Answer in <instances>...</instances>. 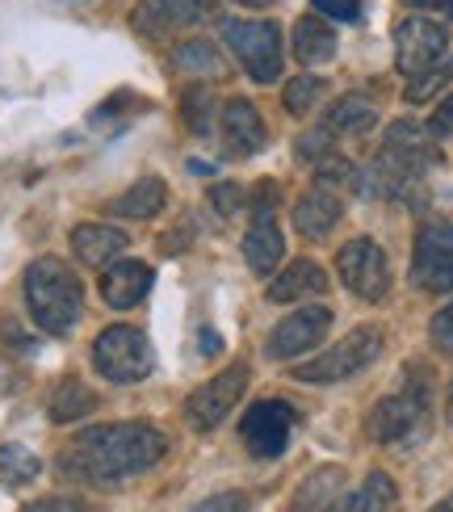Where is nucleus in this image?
<instances>
[{"instance_id": "nucleus-1", "label": "nucleus", "mask_w": 453, "mask_h": 512, "mask_svg": "<svg viewBox=\"0 0 453 512\" xmlns=\"http://www.w3.org/2000/svg\"><path fill=\"white\" fill-rule=\"evenodd\" d=\"M164 454H168V437L156 424L122 420V424H101V429L80 433L59 454V471L84 483H118V479L151 471Z\"/></svg>"}, {"instance_id": "nucleus-2", "label": "nucleus", "mask_w": 453, "mask_h": 512, "mask_svg": "<svg viewBox=\"0 0 453 512\" xmlns=\"http://www.w3.org/2000/svg\"><path fill=\"white\" fill-rule=\"evenodd\" d=\"M26 303L42 332L63 336L76 328V319L84 311V286L59 256H42V261L26 269Z\"/></svg>"}, {"instance_id": "nucleus-3", "label": "nucleus", "mask_w": 453, "mask_h": 512, "mask_svg": "<svg viewBox=\"0 0 453 512\" xmlns=\"http://www.w3.org/2000/svg\"><path fill=\"white\" fill-rule=\"evenodd\" d=\"M420 429H428V378L407 374L403 391L374 403L370 437L378 445H399V441H412Z\"/></svg>"}, {"instance_id": "nucleus-4", "label": "nucleus", "mask_w": 453, "mask_h": 512, "mask_svg": "<svg viewBox=\"0 0 453 512\" xmlns=\"http://www.w3.org/2000/svg\"><path fill=\"white\" fill-rule=\"evenodd\" d=\"M223 38H227V47L240 55L244 72L256 84H273L282 76V30H277L273 21L223 17Z\"/></svg>"}, {"instance_id": "nucleus-5", "label": "nucleus", "mask_w": 453, "mask_h": 512, "mask_svg": "<svg viewBox=\"0 0 453 512\" xmlns=\"http://www.w3.org/2000/svg\"><path fill=\"white\" fill-rule=\"evenodd\" d=\"M93 366L110 378V382H122V387H131V382H143L151 370H156V353H151L147 336L139 328H126V324H114L97 336L93 345Z\"/></svg>"}, {"instance_id": "nucleus-6", "label": "nucleus", "mask_w": 453, "mask_h": 512, "mask_svg": "<svg viewBox=\"0 0 453 512\" xmlns=\"http://www.w3.org/2000/svg\"><path fill=\"white\" fill-rule=\"evenodd\" d=\"M382 353V328H353L349 336L340 340V345H332L323 357L307 361V366H298L290 370L298 382H340V378H349V374H361L365 366H374Z\"/></svg>"}, {"instance_id": "nucleus-7", "label": "nucleus", "mask_w": 453, "mask_h": 512, "mask_svg": "<svg viewBox=\"0 0 453 512\" xmlns=\"http://www.w3.org/2000/svg\"><path fill=\"white\" fill-rule=\"evenodd\" d=\"M336 273L344 290H353L365 303H382L391 294V265H386V252L374 240H349L336 252Z\"/></svg>"}, {"instance_id": "nucleus-8", "label": "nucleus", "mask_w": 453, "mask_h": 512, "mask_svg": "<svg viewBox=\"0 0 453 512\" xmlns=\"http://www.w3.org/2000/svg\"><path fill=\"white\" fill-rule=\"evenodd\" d=\"M412 282L424 294L453 290V223H424L412 252Z\"/></svg>"}, {"instance_id": "nucleus-9", "label": "nucleus", "mask_w": 453, "mask_h": 512, "mask_svg": "<svg viewBox=\"0 0 453 512\" xmlns=\"http://www.w3.org/2000/svg\"><path fill=\"white\" fill-rule=\"evenodd\" d=\"M290 433H294V412L282 399L252 403L240 420V437L256 458H282L286 445H290Z\"/></svg>"}, {"instance_id": "nucleus-10", "label": "nucleus", "mask_w": 453, "mask_h": 512, "mask_svg": "<svg viewBox=\"0 0 453 512\" xmlns=\"http://www.w3.org/2000/svg\"><path fill=\"white\" fill-rule=\"evenodd\" d=\"M244 387H248V366H231L223 374H214L210 382H202V387L185 399V420L198 433L214 429V424H223V416L235 408V403H240Z\"/></svg>"}, {"instance_id": "nucleus-11", "label": "nucleus", "mask_w": 453, "mask_h": 512, "mask_svg": "<svg viewBox=\"0 0 453 512\" xmlns=\"http://www.w3.org/2000/svg\"><path fill=\"white\" fill-rule=\"evenodd\" d=\"M445 30L428 17H407L395 30V63L403 76H420L445 55Z\"/></svg>"}, {"instance_id": "nucleus-12", "label": "nucleus", "mask_w": 453, "mask_h": 512, "mask_svg": "<svg viewBox=\"0 0 453 512\" xmlns=\"http://www.w3.org/2000/svg\"><path fill=\"white\" fill-rule=\"evenodd\" d=\"M214 13V0H139L131 26L143 38H164L172 30H189Z\"/></svg>"}, {"instance_id": "nucleus-13", "label": "nucleus", "mask_w": 453, "mask_h": 512, "mask_svg": "<svg viewBox=\"0 0 453 512\" xmlns=\"http://www.w3.org/2000/svg\"><path fill=\"white\" fill-rule=\"evenodd\" d=\"M328 328H332V311H328V307H302V311L286 315L282 324L273 328V336H269V357L290 361V357H298V353H307V349L319 345L323 336H328Z\"/></svg>"}, {"instance_id": "nucleus-14", "label": "nucleus", "mask_w": 453, "mask_h": 512, "mask_svg": "<svg viewBox=\"0 0 453 512\" xmlns=\"http://www.w3.org/2000/svg\"><path fill=\"white\" fill-rule=\"evenodd\" d=\"M126 244H131V236L110 223H80L72 231V252H76V261L80 265H89V269H105L110 261H118V256L126 252Z\"/></svg>"}, {"instance_id": "nucleus-15", "label": "nucleus", "mask_w": 453, "mask_h": 512, "mask_svg": "<svg viewBox=\"0 0 453 512\" xmlns=\"http://www.w3.org/2000/svg\"><path fill=\"white\" fill-rule=\"evenodd\" d=\"M223 147L231 156H252L265 147V118L256 114L252 101H227L223 110Z\"/></svg>"}, {"instance_id": "nucleus-16", "label": "nucleus", "mask_w": 453, "mask_h": 512, "mask_svg": "<svg viewBox=\"0 0 453 512\" xmlns=\"http://www.w3.org/2000/svg\"><path fill=\"white\" fill-rule=\"evenodd\" d=\"M147 290H151V269L143 261H110V269L101 273V298L114 311L139 307Z\"/></svg>"}, {"instance_id": "nucleus-17", "label": "nucleus", "mask_w": 453, "mask_h": 512, "mask_svg": "<svg viewBox=\"0 0 453 512\" xmlns=\"http://www.w3.org/2000/svg\"><path fill=\"white\" fill-rule=\"evenodd\" d=\"M328 294V273L315 261H290V269H282L269 282V303H298V298H323Z\"/></svg>"}, {"instance_id": "nucleus-18", "label": "nucleus", "mask_w": 453, "mask_h": 512, "mask_svg": "<svg viewBox=\"0 0 453 512\" xmlns=\"http://www.w3.org/2000/svg\"><path fill=\"white\" fill-rule=\"evenodd\" d=\"M282 252H286V240H282V227H277L273 215H256V223L248 227L244 236V261L252 273H273L282 265Z\"/></svg>"}, {"instance_id": "nucleus-19", "label": "nucleus", "mask_w": 453, "mask_h": 512, "mask_svg": "<svg viewBox=\"0 0 453 512\" xmlns=\"http://www.w3.org/2000/svg\"><path fill=\"white\" fill-rule=\"evenodd\" d=\"M336 223H340V202L328 194V189H311V194H302L294 202V227H298V236L323 240Z\"/></svg>"}, {"instance_id": "nucleus-20", "label": "nucleus", "mask_w": 453, "mask_h": 512, "mask_svg": "<svg viewBox=\"0 0 453 512\" xmlns=\"http://www.w3.org/2000/svg\"><path fill=\"white\" fill-rule=\"evenodd\" d=\"M164 206H168V185L160 177H143V181H135L131 189H122V194L110 202V210L118 219H135V223L156 219Z\"/></svg>"}, {"instance_id": "nucleus-21", "label": "nucleus", "mask_w": 453, "mask_h": 512, "mask_svg": "<svg viewBox=\"0 0 453 512\" xmlns=\"http://www.w3.org/2000/svg\"><path fill=\"white\" fill-rule=\"evenodd\" d=\"M336 55V34L323 17H302L294 26V59L307 63V68H319Z\"/></svg>"}, {"instance_id": "nucleus-22", "label": "nucleus", "mask_w": 453, "mask_h": 512, "mask_svg": "<svg viewBox=\"0 0 453 512\" xmlns=\"http://www.w3.org/2000/svg\"><path fill=\"white\" fill-rule=\"evenodd\" d=\"M395 483H391V475H382V471H370L365 475V483L357 487L353 496H344V500H336L328 512H391V504H395Z\"/></svg>"}, {"instance_id": "nucleus-23", "label": "nucleus", "mask_w": 453, "mask_h": 512, "mask_svg": "<svg viewBox=\"0 0 453 512\" xmlns=\"http://www.w3.org/2000/svg\"><path fill=\"white\" fill-rule=\"evenodd\" d=\"M93 408H97V391L89 387V382H80V378L55 382V391H51V420H55V424L84 420Z\"/></svg>"}, {"instance_id": "nucleus-24", "label": "nucleus", "mask_w": 453, "mask_h": 512, "mask_svg": "<svg viewBox=\"0 0 453 512\" xmlns=\"http://www.w3.org/2000/svg\"><path fill=\"white\" fill-rule=\"evenodd\" d=\"M378 122V110H374V101H365V97H340L328 118H323V126H328V135H365L370 126Z\"/></svg>"}, {"instance_id": "nucleus-25", "label": "nucleus", "mask_w": 453, "mask_h": 512, "mask_svg": "<svg viewBox=\"0 0 453 512\" xmlns=\"http://www.w3.org/2000/svg\"><path fill=\"white\" fill-rule=\"evenodd\" d=\"M340 483H344V471L340 466H323V471H315L307 483L298 487V496H294V512H328L336 492H340Z\"/></svg>"}, {"instance_id": "nucleus-26", "label": "nucleus", "mask_w": 453, "mask_h": 512, "mask_svg": "<svg viewBox=\"0 0 453 512\" xmlns=\"http://www.w3.org/2000/svg\"><path fill=\"white\" fill-rule=\"evenodd\" d=\"M42 475L38 454H30L26 445H0V479L9 487H26Z\"/></svg>"}, {"instance_id": "nucleus-27", "label": "nucleus", "mask_w": 453, "mask_h": 512, "mask_svg": "<svg viewBox=\"0 0 453 512\" xmlns=\"http://www.w3.org/2000/svg\"><path fill=\"white\" fill-rule=\"evenodd\" d=\"M172 63H177L181 72H193V76H214V72L223 68L219 51H214L210 42H202V38H189V42H181V47L172 51Z\"/></svg>"}, {"instance_id": "nucleus-28", "label": "nucleus", "mask_w": 453, "mask_h": 512, "mask_svg": "<svg viewBox=\"0 0 453 512\" xmlns=\"http://www.w3.org/2000/svg\"><path fill=\"white\" fill-rule=\"evenodd\" d=\"M323 97V80L319 76H298L286 84V93H282V105H286V114L290 118H302V114H311L315 110V101Z\"/></svg>"}, {"instance_id": "nucleus-29", "label": "nucleus", "mask_w": 453, "mask_h": 512, "mask_svg": "<svg viewBox=\"0 0 453 512\" xmlns=\"http://www.w3.org/2000/svg\"><path fill=\"white\" fill-rule=\"evenodd\" d=\"M210 114H214V97L206 89H189L185 93V122H189V131L198 139L210 135Z\"/></svg>"}, {"instance_id": "nucleus-30", "label": "nucleus", "mask_w": 453, "mask_h": 512, "mask_svg": "<svg viewBox=\"0 0 453 512\" xmlns=\"http://www.w3.org/2000/svg\"><path fill=\"white\" fill-rule=\"evenodd\" d=\"M449 80H453V63H445V68H428V72L412 76V84H407V101H428L437 89H445Z\"/></svg>"}, {"instance_id": "nucleus-31", "label": "nucleus", "mask_w": 453, "mask_h": 512, "mask_svg": "<svg viewBox=\"0 0 453 512\" xmlns=\"http://www.w3.org/2000/svg\"><path fill=\"white\" fill-rule=\"evenodd\" d=\"M428 336H433V349H437V353L453 357V303L433 315V324H428Z\"/></svg>"}, {"instance_id": "nucleus-32", "label": "nucleus", "mask_w": 453, "mask_h": 512, "mask_svg": "<svg viewBox=\"0 0 453 512\" xmlns=\"http://www.w3.org/2000/svg\"><path fill=\"white\" fill-rule=\"evenodd\" d=\"M189 512H248V496L244 492H223V496H210L202 504H193Z\"/></svg>"}, {"instance_id": "nucleus-33", "label": "nucleus", "mask_w": 453, "mask_h": 512, "mask_svg": "<svg viewBox=\"0 0 453 512\" xmlns=\"http://www.w3.org/2000/svg\"><path fill=\"white\" fill-rule=\"evenodd\" d=\"M428 135L433 139H453V93L433 110V118H428Z\"/></svg>"}, {"instance_id": "nucleus-34", "label": "nucleus", "mask_w": 453, "mask_h": 512, "mask_svg": "<svg viewBox=\"0 0 453 512\" xmlns=\"http://www.w3.org/2000/svg\"><path fill=\"white\" fill-rule=\"evenodd\" d=\"M26 512H97V508L84 500H68V496H47V500L26 504Z\"/></svg>"}, {"instance_id": "nucleus-35", "label": "nucleus", "mask_w": 453, "mask_h": 512, "mask_svg": "<svg viewBox=\"0 0 453 512\" xmlns=\"http://www.w3.org/2000/svg\"><path fill=\"white\" fill-rule=\"evenodd\" d=\"M240 198H244L240 185H214L210 189V202H214L219 215H235V210H240Z\"/></svg>"}, {"instance_id": "nucleus-36", "label": "nucleus", "mask_w": 453, "mask_h": 512, "mask_svg": "<svg viewBox=\"0 0 453 512\" xmlns=\"http://www.w3.org/2000/svg\"><path fill=\"white\" fill-rule=\"evenodd\" d=\"M315 9L323 17H336V21H357L361 17V0H315Z\"/></svg>"}, {"instance_id": "nucleus-37", "label": "nucleus", "mask_w": 453, "mask_h": 512, "mask_svg": "<svg viewBox=\"0 0 453 512\" xmlns=\"http://www.w3.org/2000/svg\"><path fill=\"white\" fill-rule=\"evenodd\" d=\"M252 206H256V215H273V210H277V185L265 181V185L252 194Z\"/></svg>"}, {"instance_id": "nucleus-38", "label": "nucleus", "mask_w": 453, "mask_h": 512, "mask_svg": "<svg viewBox=\"0 0 453 512\" xmlns=\"http://www.w3.org/2000/svg\"><path fill=\"white\" fill-rule=\"evenodd\" d=\"M412 9H424V13H437V17H453V0H403Z\"/></svg>"}, {"instance_id": "nucleus-39", "label": "nucleus", "mask_w": 453, "mask_h": 512, "mask_svg": "<svg viewBox=\"0 0 453 512\" xmlns=\"http://www.w3.org/2000/svg\"><path fill=\"white\" fill-rule=\"evenodd\" d=\"M214 349H219V340H214L210 328H202V353H214Z\"/></svg>"}, {"instance_id": "nucleus-40", "label": "nucleus", "mask_w": 453, "mask_h": 512, "mask_svg": "<svg viewBox=\"0 0 453 512\" xmlns=\"http://www.w3.org/2000/svg\"><path fill=\"white\" fill-rule=\"evenodd\" d=\"M235 5H248V9H269L273 0H235Z\"/></svg>"}, {"instance_id": "nucleus-41", "label": "nucleus", "mask_w": 453, "mask_h": 512, "mask_svg": "<svg viewBox=\"0 0 453 512\" xmlns=\"http://www.w3.org/2000/svg\"><path fill=\"white\" fill-rule=\"evenodd\" d=\"M428 512H453V496H449V500H441V504H433Z\"/></svg>"}, {"instance_id": "nucleus-42", "label": "nucleus", "mask_w": 453, "mask_h": 512, "mask_svg": "<svg viewBox=\"0 0 453 512\" xmlns=\"http://www.w3.org/2000/svg\"><path fill=\"white\" fill-rule=\"evenodd\" d=\"M445 416H449V424H453V387H449V399H445Z\"/></svg>"}, {"instance_id": "nucleus-43", "label": "nucleus", "mask_w": 453, "mask_h": 512, "mask_svg": "<svg viewBox=\"0 0 453 512\" xmlns=\"http://www.w3.org/2000/svg\"><path fill=\"white\" fill-rule=\"evenodd\" d=\"M68 5H76V0H68Z\"/></svg>"}]
</instances>
